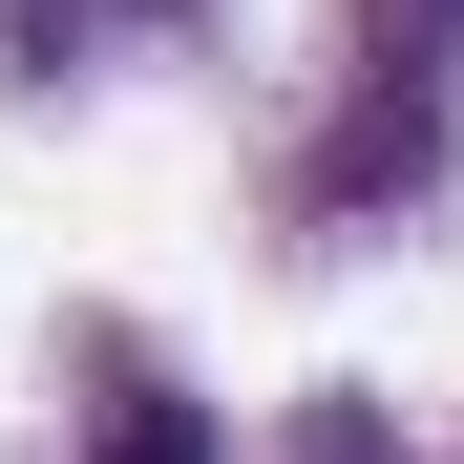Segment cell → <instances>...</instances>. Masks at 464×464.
I'll return each mask as SVG.
<instances>
[{
	"instance_id": "6da1fadb",
	"label": "cell",
	"mask_w": 464,
	"mask_h": 464,
	"mask_svg": "<svg viewBox=\"0 0 464 464\" xmlns=\"http://www.w3.org/2000/svg\"><path fill=\"white\" fill-rule=\"evenodd\" d=\"M106 464H211V422H169V401H127V422H106Z\"/></svg>"
}]
</instances>
